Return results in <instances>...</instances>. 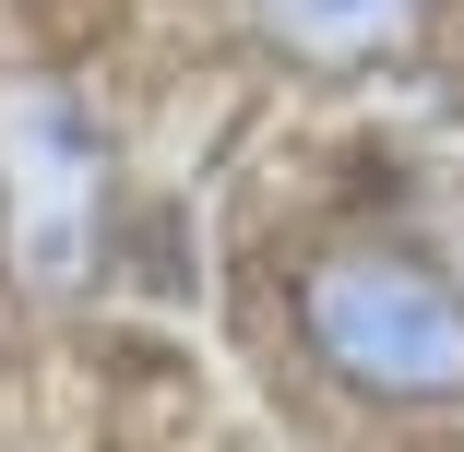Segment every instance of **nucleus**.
I'll return each mask as SVG.
<instances>
[{
    "instance_id": "obj_1",
    "label": "nucleus",
    "mask_w": 464,
    "mask_h": 452,
    "mask_svg": "<svg viewBox=\"0 0 464 452\" xmlns=\"http://www.w3.org/2000/svg\"><path fill=\"white\" fill-rule=\"evenodd\" d=\"M298 333L369 405H464V286L393 238H334L298 262Z\"/></svg>"
},
{
    "instance_id": "obj_3",
    "label": "nucleus",
    "mask_w": 464,
    "mask_h": 452,
    "mask_svg": "<svg viewBox=\"0 0 464 452\" xmlns=\"http://www.w3.org/2000/svg\"><path fill=\"white\" fill-rule=\"evenodd\" d=\"M417 13L429 0H262V36L310 72H369L417 36Z\"/></svg>"
},
{
    "instance_id": "obj_2",
    "label": "nucleus",
    "mask_w": 464,
    "mask_h": 452,
    "mask_svg": "<svg viewBox=\"0 0 464 452\" xmlns=\"http://www.w3.org/2000/svg\"><path fill=\"white\" fill-rule=\"evenodd\" d=\"M0 250L36 298H83L108 262V143L72 83H0Z\"/></svg>"
}]
</instances>
